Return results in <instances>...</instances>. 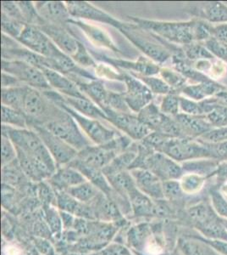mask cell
Segmentation results:
<instances>
[{"instance_id": "6da1fadb", "label": "cell", "mask_w": 227, "mask_h": 255, "mask_svg": "<svg viewBox=\"0 0 227 255\" xmlns=\"http://www.w3.org/2000/svg\"><path fill=\"white\" fill-rule=\"evenodd\" d=\"M38 124L45 128L55 136L72 145L78 151L91 145V141L80 131L77 123L72 115L58 107L53 102L52 108L49 115L41 122H28Z\"/></svg>"}, {"instance_id": "7a4b0ae2", "label": "cell", "mask_w": 227, "mask_h": 255, "mask_svg": "<svg viewBox=\"0 0 227 255\" xmlns=\"http://www.w3.org/2000/svg\"><path fill=\"white\" fill-rule=\"evenodd\" d=\"M2 134L9 137L14 146L27 156L46 164L54 173L57 170L56 163L37 132L27 128H16L2 125Z\"/></svg>"}, {"instance_id": "3957f363", "label": "cell", "mask_w": 227, "mask_h": 255, "mask_svg": "<svg viewBox=\"0 0 227 255\" xmlns=\"http://www.w3.org/2000/svg\"><path fill=\"white\" fill-rule=\"evenodd\" d=\"M43 95L46 96L50 102H54L55 104L57 105L58 107L62 108L63 110L69 113L70 115H72V118L75 119L76 122L77 123V125L80 126L82 131L85 132L87 137L96 145H104L106 143L110 142L116 137L121 135V133H119L118 131L103 125L102 123L99 122V120L83 116L69 107L68 105L64 103L60 99L61 94L59 92L49 90V91H43Z\"/></svg>"}, {"instance_id": "277c9868", "label": "cell", "mask_w": 227, "mask_h": 255, "mask_svg": "<svg viewBox=\"0 0 227 255\" xmlns=\"http://www.w3.org/2000/svg\"><path fill=\"white\" fill-rule=\"evenodd\" d=\"M133 145L130 137L120 136L104 145H89L78 151L76 158L87 165L103 169L117 155L127 151Z\"/></svg>"}, {"instance_id": "5b68a950", "label": "cell", "mask_w": 227, "mask_h": 255, "mask_svg": "<svg viewBox=\"0 0 227 255\" xmlns=\"http://www.w3.org/2000/svg\"><path fill=\"white\" fill-rule=\"evenodd\" d=\"M132 19L143 29L152 31L158 37H162L175 44H182L185 46L195 41L193 34L195 20L188 22H164L142 20L134 17H132Z\"/></svg>"}, {"instance_id": "8992f818", "label": "cell", "mask_w": 227, "mask_h": 255, "mask_svg": "<svg viewBox=\"0 0 227 255\" xmlns=\"http://www.w3.org/2000/svg\"><path fill=\"white\" fill-rule=\"evenodd\" d=\"M118 29L138 49L157 63H164L171 58L169 49H165L164 45L158 44L153 38L145 34L141 27L138 28L133 25L122 23Z\"/></svg>"}, {"instance_id": "52a82bcc", "label": "cell", "mask_w": 227, "mask_h": 255, "mask_svg": "<svg viewBox=\"0 0 227 255\" xmlns=\"http://www.w3.org/2000/svg\"><path fill=\"white\" fill-rule=\"evenodd\" d=\"M160 152L175 161L213 157V154L206 143L189 138H170L162 147Z\"/></svg>"}, {"instance_id": "ba28073f", "label": "cell", "mask_w": 227, "mask_h": 255, "mask_svg": "<svg viewBox=\"0 0 227 255\" xmlns=\"http://www.w3.org/2000/svg\"><path fill=\"white\" fill-rule=\"evenodd\" d=\"M28 127L38 133L55 160L58 168L68 165L77 157L78 151L76 149L72 147V145L65 142L59 137L55 136L51 132L47 130L45 128L34 123H29Z\"/></svg>"}, {"instance_id": "9c48e42d", "label": "cell", "mask_w": 227, "mask_h": 255, "mask_svg": "<svg viewBox=\"0 0 227 255\" xmlns=\"http://www.w3.org/2000/svg\"><path fill=\"white\" fill-rule=\"evenodd\" d=\"M2 70L29 87L37 90H50L51 88L42 70L23 61H6L2 59Z\"/></svg>"}, {"instance_id": "30bf717a", "label": "cell", "mask_w": 227, "mask_h": 255, "mask_svg": "<svg viewBox=\"0 0 227 255\" xmlns=\"http://www.w3.org/2000/svg\"><path fill=\"white\" fill-rule=\"evenodd\" d=\"M17 40L30 50L50 60L62 52L39 27L32 25H26Z\"/></svg>"}, {"instance_id": "8fae6325", "label": "cell", "mask_w": 227, "mask_h": 255, "mask_svg": "<svg viewBox=\"0 0 227 255\" xmlns=\"http://www.w3.org/2000/svg\"><path fill=\"white\" fill-rule=\"evenodd\" d=\"M102 110L106 114L108 122L127 133L131 139L142 141L152 132V129L141 122L138 117L133 116L132 114L116 113L106 108H102Z\"/></svg>"}, {"instance_id": "7c38bea8", "label": "cell", "mask_w": 227, "mask_h": 255, "mask_svg": "<svg viewBox=\"0 0 227 255\" xmlns=\"http://www.w3.org/2000/svg\"><path fill=\"white\" fill-rule=\"evenodd\" d=\"M120 79H122L127 86V92L124 94V96L132 112L139 113L152 103V92L140 79L128 74H121Z\"/></svg>"}, {"instance_id": "4fadbf2b", "label": "cell", "mask_w": 227, "mask_h": 255, "mask_svg": "<svg viewBox=\"0 0 227 255\" xmlns=\"http://www.w3.org/2000/svg\"><path fill=\"white\" fill-rule=\"evenodd\" d=\"M143 168L149 169L164 181L175 180L181 175V168L175 160L158 151H153L148 155Z\"/></svg>"}, {"instance_id": "5bb4252c", "label": "cell", "mask_w": 227, "mask_h": 255, "mask_svg": "<svg viewBox=\"0 0 227 255\" xmlns=\"http://www.w3.org/2000/svg\"><path fill=\"white\" fill-rule=\"evenodd\" d=\"M47 100L46 96L37 89L27 86L24 98L23 113L28 117V121L41 122L49 115L53 104Z\"/></svg>"}, {"instance_id": "9a60e30c", "label": "cell", "mask_w": 227, "mask_h": 255, "mask_svg": "<svg viewBox=\"0 0 227 255\" xmlns=\"http://www.w3.org/2000/svg\"><path fill=\"white\" fill-rule=\"evenodd\" d=\"M67 6L70 15L76 18L100 21L103 23L109 24L116 28H119L123 23L105 12L83 1H70L67 2Z\"/></svg>"}, {"instance_id": "2e32d148", "label": "cell", "mask_w": 227, "mask_h": 255, "mask_svg": "<svg viewBox=\"0 0 227 255\" xmlns=\"http://www.w3.org/2000/svg\"><path fill=\"white\" fill-rule=\"evenodd\" d=\"M131 174L135 180L136 186L144 194L152 198H162L164 197L163 183L158 177L144 168H135L131 170Z\"/></svg>"}, {"instance_id": "e0dca14e", "label": "cell", "mask_w": 227, "mask_h": 255, "mask_svg": "<svg viewBox=\"0 0 227 255\" xmlns=\"http://www.w3.org/2000/svg\"><path fill=\"white\" fill-rule=\"evenodd\" d=\"M49 37L62 52L71 57L75 55L78 48V41L61 26L46 23L38 26Z\"/></svg>"}, {"instance_id": "ac0fdd59", "label": "cell", "mask_w": 227, "mask_h": 255, "mask_svg": "<svg viewBox=\"0 0 227 255\" xmlns=\"http://www.w3.org/2000/svg\"><path fill=\"white\" fill-rule=\"evenodd\" d=\"M173 118L180 125L184 138L194 139L213 129V126L208 122L205 115L192 116L185 113H179Z\"/></svg>"}, {"instance_id": "d6986e66", "label": "cell", "mask_w": 227, "mask_h": 255, "mask_svg": "<svg viewBox=\"0 0 227 255\" xmlns=\"http://www.w3.org/2000/svg\"><path fill=\"white\" fill-rule=\"evenodd\" d=\"M86 181V178L77 169L69 165L58 168L49 179V185L58 191H67L68 189Z\"/></svg>"}, {"instance_id": "ffe728a7", "label": "cell", "mask_w": 227, "mask_h": 255, "mask_svg": "<svg viewBox=\"0 0 227 255\" xmlns=\"http://www.w3.org/2000/svg\"><path fill=\"white\" fill-rule=\"evenodd\" d=\"M36 9L41 17L46 21L47 23L55 24L61 26L63 24L69 22V10L67 9V4L59 2V1H51V2H37Z\"/></svg>"}, {"instance_id": "44dd1931", "label": "cell", "mask_w": 227, "mask_h": 255, "mask_svg": "<svg viewBox=\"0 0 227 255\" xmlns=\"http://www.w3.org/2000/svg\"><path fill=\"white\" fill-rule=\"evenodd\" d=\"M68 165L77 169L86 178L87 181L92 183V185H94L101 192L106 195L107 197H111L114 193V189L110 186L102 169L87 165L76 157Z\"/></svg>"}, {"instance_id": "7402d4cb", "label": "cell", "mask_w": 227, "mask_h": 255, "mask_svg": "<svg viewBox=\"0 0 227 255\" xmlns=\"http://www.w3.org/2000/svg\"><path fill=\"white\" fill-rule=\"evenodd\" d=\"M42 72L46 77L50 87L55 88L59 91V93L66 96L77 97V98H86L83 93L79 90L77 85L71 80L68 77L61 74L57 71L49 69V68H42Z\"/></svg>"}, {"instance_id": "603a6c76", "label": "cell", "mask_w": 227, "mask_h": 255, "mask_svg": "<svg viewBox=\"0 0 227 255\" xmlns=\"http://www.w3.org/2000/svg\"><path fill=\"white\" fill-rule=\"evenodd\" d=\"M61 101L68 105L69 107L73 108L77 113H80L83 116L87 117L90 119H96V120H104L108 122V118L102 110V108L97 107L92 101L88 98H77V97H71L61 95L60 96Z\"/></svg>"}, {"instance_id": "cb8c5ba5", "label": "cell", "mask_w": 227, "mask_h": 255, "mask_svg": "<svg viewBox=\"0 0 227 255\" xmlns=\"http://www.w3.org/2000/svg\"><path fill=\"white\" fill-rule=\"evenodd\" d=\"M104 58V61L109 62L115 67H121L123 69L133 71L132 73H137L138 75L154 76L160 72V67L158 64L152 63L147 59L140 57L137 61H125L121 59Z\"/></svg>"}, {"instance_id": "d4e9b609", "label": "cell", "mask_w": 227, "mask_h": 255, "mask_svg": "<svg viewBox=\"0 0 227 255\" xmlns=\"http://www.w3.org/2000/svg\"><path fill=\"white\" fill-rule=\"evenodd\" d=\"M138 146L137 145H132L127 151H123L117 155L110 162L109 165L102 169L104 175L107 177L112 176L114 174H118L121 172L130 170L131 166L138 157Z\"/></svg>"}, {"instance_id": "484cf974", "label": "cell", "mask_w": 227, "mask_h": 255, "mask_svg": "<svg viewBox=\"0 0 227 255\" xmlns=\"http://www.w3.org/2000/svg\"><path fill=\"white\" fill-rule=\"evenodd\" d=\"M191 10L193 15L213 23H225L227 22V6L223 3L216 2L209 3L193 8Z\"/></svg>"}, {"instance_id": "4316f807", "label": "cell", "mask_w": 227, "mask_h": 255, "mask_svg": "<svg viewBox=\"0 0 227 255\" xmlns=\"http://www.w3.org/2000/svg\"><path fill=\"white\" fill-rule=\"evenodd\" d=\"M69 22L77 25L93 44H97L98 46L104 47L107 49H112L114 51H117V48L115 47L112 38L109 37V35L104 30L101 29L98 26H93L80 20H71Z\"/></svg>"}, {"instance_id": "83f0119b", "label": "cell", "mask_w": 227, "mask_h": 255, "mask_svg": "<svg viewBox=\"0 0 227 255\" xmlns=\"http://www.w3.org/2000/svg\"><path fill=\"white\" fill-rule=\"evenodd\" d=\"M225 89L226 88L222 84H216L210 80L195 85H186L181 92L188 98L193 99L194 101H202L209 96H216V94Z\"/></svg>"}, {"instance_id": "f1b7e54d", "label": "cell", "mask_w": 227, "mask_h": 255, "mask_svg": "<svg viewBox=\"0 0 227 255\" xmlns=\"http://www.w3.org/2000/svg\"><path fill=\"white\" fill-rule=\"evenodd\" d=\"M107 180L114 191L127 199L130 193L138 188L131 172H121L112 176L107 177Z\"/></svg>"}, {"instance_id": "f546056e", "label": "cell", "mask_w": 227, "mask_h": 255, "mask_svg": "<svg viewBox=\"0 0 227 255\" xmlns=\"http://www.w3.org/2000/svg\"><path fill=\"white\" fill-rule=\"evenodd\" d=\"M76 85L82 93L88 96L96 104H98L100 108L104 107L109 91L105 89L102 82L95 79L87 83H78Z\"/></svg>"}, {"instance_id": "4dcf8cb0", "label": "cell", "mask_w": 227, "mask_h": 255, "mask_svg": "<svg viewBox=\"0 0 227 255\" xmlns=\"http://www.w3.org/2000/svg\"><path fill=\"white\" fill-rule=\"evenodd\" d=\"M26 88V85L19 87L2 88L1 97L3 106L23 112V102Z\"/></svg>"}, {"instance_id": "1f68e13d", "label": "cell", "mask_w": 227, "mask_h": 255, "mask_svg": "<svg viewBox=\"0 0 227 255\" xmlns=\"http://www.w3.org/2000/svg\"><path fill=\"white\" fill-rule=\"evenodd\" d=\"M166 117L167 115L161 113L159 108L152 102L138 113V118L152 131H158Z\"/></svg>"}, {"instance_id": "d6a6232c", "label": "cell", "mask_w": 227, "mask_h": 255, "mask_svg": "<svg viewBox=\"0 0 227 255\" xmlns=\"http://www.w3.org/2000/svg\"><path fill=\"white\" fill-rule=\"evenodd\" d=\"M67 192L74 197L76 200L86 204L92 203L101 193V191L89 181L81 183L78 186L68 189Z\"/></svg>"}, {"instance_id": "836d02e7", "label": "cell", "mask_w": 227, "mask_h": 255, "mask_svg": "<svg viewBox=\"0 0 227 255\" xmlns=\"http://www.w3.org/2000/svg\"><path fill=\"white\" fill-rule=\"evenodd\" d=\"M2 124L16 128H28V117L21 111L2 106Z\"/></svg>"}, {"instance_id": "e575fe53", "label": "cell", "mask_w": 227, "mask_h": 255, "mask_svg": "<svg viewBox=\"0 0 227 255\" xmlns=\"http://www.w3.org/2000/svg\"><path fill=\"white\" fill-rule=\"evenodd\" d=\"M24 172L20 167L17 158L3 166V184L9 186H15L23 179Z\"/></svg>"}, {"instance_id": "d590c367", "label": "cell", "mask_w": 227, "mask_h": 255, "mask_svg": "<svg viewBox=\"0 0 227 255\" xmlns=\"http://www.w3.org/2000/svg\"><path fill=\"white\" fill-rule=\"evenodd\" d=\"M159 74L162 79L172 89L174 94L178 90L181 91L186 87L187 79L177 71L170 68H161Z\"/></svg>"}, {"instance_id": "8d00e7d4", "label": "cell", "mask_w": 227, "mask_h": 255, "mask_svg": "<svg viewBox=\"0 0 227 255\" xmlns=\"http://www.w3.org/2000/svg\"><path fill=\"white\" fill-rule=\"evenodd\" d=\"M16 3L20 7L26 24L41 26L47 23L46 21L43 20V18L41 17V15L38 14V10L32 2L23 1V2H16Z\"/></svg>"}, {"instance_id": "74e56055", "label": "cell", "mask_w": 227, "mask_h": 255, "mask_svg": "<svg viewBox=\"0 0 227 255\" xmlns=\"http://www.w3.org/2000/svg\"><path fill=\"white\" fill-rule=\"evenodd\" d=\"M133 76L146 84L152 93L165 96L174 94L172 89L162 79L155 78L154 76H142L138 74H133Z\"/></svg>"}, {"instance_id": "f35d334b", "label": "cell", "mask_w": 227, "mask_h": 255, "mask_svg": "<svg viewBox=\"0 0 227 255\" xmlns=\"http://www.w3.org/2000/svg\"><path fill=\"white\" fill-rule=\"evenodd\" d=\"M185 56L191 61H200V60H210L215 58L213 54L204 46V44L192 43L185 45L183 48Z\"/></svg>"}, {"instance_id": "ab89813d", "label": "cell", "mask_w": 227, "mask_h": 255, "mask_svg": "<svg viewBox=\"0 0 227 255\" xmlns=\"http://www.w3.org/2000/svg\"><path fill=\"white\" fill-rule=\"evenodd\" d=\"M103 108H109L110 110L115 111L116 113L132 114V110L130 109L124 95L109 92L107 96L106 101Z\"/></svg>"}, {"instance_id": "60d3db41", "label": "cell", "mask_w": 227, "mask_h": 255, "mask_svg": "<svg viewBox=\"0 0 227 255\" xmlns=\"http://www.w3.org/2000/svg\"><path fill=\"white\" fill-rule=\"evenodd\" d=\"M27 24L8 17L2 13V30L3 33L17 39Z\"/></svg>"}, {"instance_id": "b9f144b4", "label": "cell", "mask_w": 227, "mask_h": 255, "mask_svg": "<svg viewBox=\"0 0 227 255\" xmlns=\"http://www.w3.org/2000/svg\"><path fill=\"white\" fill-rule=\"evenodd\" d=\"M180 108V97L175 96V94H170L164 96L161 101L159 110L164 115H171L175 117L179 114Z\"/></svg>"}, {"instance_id": "7bdbcfd3", "label": "cell", "mask_w": 227, "mask_h": 255, "mask_svg": "<svg viewBox=\"0 0 227 255\" xmlns=\"http://www.w3.org/2000/svg\"><path fill=\"white\" fill-rule=\"evenodd\" d=\"M205 118L213 127H226L227 126V107L216 106L213 110L205 115Z\"/></svg>"}, {"instance_id": "ee69618b", "label": "cell", "mask_w": 227, "mask_h": 255, "mask_svg": "<svg viewBox=\"0 0 227 255\" xmlns=\"http://www.w3.org/2000/svg\"><path fill=\"white\" fill-rule=\"evenodd\" d=\"M1 157H2V165H6L7 163L14 161L17 158L16 148L9 137L2 134L1 141Z\"/></svg>"}, {"instance_id": "f6af8a7d", "label": "cell", "mask_w": 227, "mask_h": 255, "mask_svg": "<svg viewBox=\"0 0 227 255\" xmlns=\"http://www.w3.org/2000/svg\"><path fill=\"white\" fill-rule=\"evenodd\" d=\"M198 140L208 144H217L227 141V126L211 129L208 133H204V135L198 138Z\"/></svg>"}, {"instance_id": "bcb514c9", "label": "cell", "mask_w": 227, "mask_h": 255, "mask_svg": "<svg viewBox=\"0 0 227 255\" xmlns=\"http://www.w3.org/2000/svg\"><path fill=\"white\" fill-rule=\"evenodd\" d=\"M214 26L204 20H195L193 27V34L195 41H207L213 37Z\"/></svg>"}, {"instance_id": "7dc6e473", "label": "cell", "mask_w": 227, "mask_h": 255, "mask_svg": "<svg viewBox=\"0 0 227 255\" xmlns=\"http://www.w3.org/2000/svg\"><path fill=\"white\" fill-rule=\"evenodd\" d=\"M204 44L213 54L214 56L227 62V44H223L214 37L205 41Z\"/></svg>"}, {"instance_id": "c3c4849f", "label": "cell", "mask_w": 227, "mask_h": 255, "mask_svg": "<svg viewBox=\"0 0 227 255\" xmlns=\"http://www.w3.org/2000/svg\"><path fill=\"white\" fill-rule=\"evenodd\" d=\"M72 60L83 67H93L95 66V61L92 56L87 52L83 44L78 41V48L75 55L72 57Z\"/></svg>"}, {"instance_id": "681fc988", "label": "cell", "mask_w": 227, "mask_h": 255, "mask_svg": "<svg viewBox=\"0 0 227 255\" xmlns=\"http://www.w3.org/2000/svg\"><path fill=\"white\" fill-rule=\"evenodd\" d=\"M2 9H3L2 13L7 15L8 17L26 24L21 10H20V7L18 5L17 3L9 2V1H3L2 2Z\"/></svg>"}, {"instance_id": "f907efd6", "label": "cell", "mask_w": 227, "mask_h": 255, "mask_svg": "<svg viewBox=\"0 0 227 255\" xmlns=\"http://www.w3.org/2000/svg\"><path fill=\"white\" fill-rule=\"evenodd\" d=\"M180 108L185 114L192 116H203V112L199 103H196L192 100L180 97Z\"/></svg>"}, {"instance_id": "816d5d0a", "label": "cell", "mask_w": 227, "mask_h": 255, "mask_svg": "<svg viewBox=\"0 0 227 255\" xmlns=\"http://www.w3.org/2000/svg\"><path fill=\"white\" fill-rule=\"evenodd\" d=\"M206 144L210 147L213 157L227 158V141L217 144Z\"/></svg>"}, {"instance_id": "f5cc1de1", "label": "cell", "mask_w": 227, "mask_h": 255, "mask_svg": "<svg viewBox=\"0 0 227 255\" xmlns=\"http://www.w3.org/2000/svg\"><path fill=\"white\" fill-rule=\"evenodd\" d=\"M213 37L223 44H227V24L214 26Z\"/></svg>"}, {"instance_id": "db71d44e", "label": "cell", "mask_w": 227, "mask_h": 255, "mask_svg": "<svg viewBox=\"0 0 227 255\" xmlns=\"http://www.w3.org/2000/svg\"><path fill=\"white\" fill-rule=\"evenodd\" d=\"M24 85L15 77L9 73H2V88L19 87Z\"/></svg>"}]
</instances>
